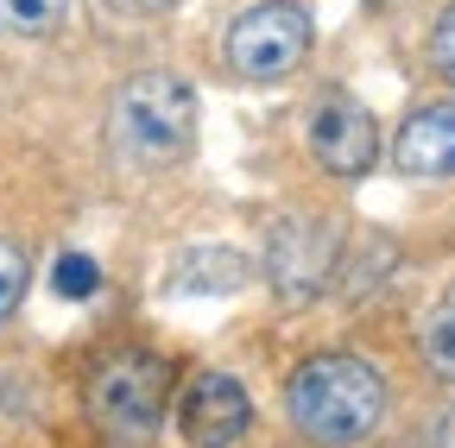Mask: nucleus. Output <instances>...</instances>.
I'll return each mask as SVG.
<instances>
[{"label": "nucleus", "instance_id": "nucleus-1", "mask_svg": "<svg viewBox=\"0 0 455 448\" xmlns=\"http://www.w3.org/2000/svg\"><path fill=\"white\" fill-rule=\"evenodd\" d=\"M291 429L316 448H361L386 417V379L355 354H316L284 385Z\"/></svg>", "mask_w": 455, "mask_h": 448}, {"label": "nucleus", "instance_id": "nucleus-10", "mask_svg": "<svg viewBox=\"0 0 455 448\" xmlns=\"http://www.w3.org/2000/svg\"><path fill=\"white\" fill-rule=\"evenodd\" d=\"M424 360H430L436 379L455 385V291H449V297L436 303V316L424 322Z\"/></svg>", "mask_w": 455, "mask_h": 448}, {"label": "nucleus", "instance_id": "nucleus-8", "mask_svg": "<svg viewBox=\"0 0 455 448\" xmlns=\"http://www.w3.org/2000/svg\"><path fill=\"white\" fill-rule=\"evenodd\" d=\"M392 164L405 177H455V101H430L398 127L392 139Z\"/></svg>", "mask_w": 455, "mask_h": 448}, {"label": "nucleus", "instance_id": "nucleus-11", "mask_svg": "<svg viewBox=\"0 0 455 448\" xmlns=\"http://www.w3.org/2000/svg\"><path fill=\"white\" fill-rule=\"evenodd\" d=\"M26 297V253L13 240H0V322H7Z\"/></svg>", "mask_w": 455, "mask_h": 448}, {"label": "nucleus", "instance_id": "nucleus-9", "mask_svg": "<svg viewBox=\"0 0 455 448\" xmlns=\"http://www.w3.org/2000/svg\"><path fill=\"white\" fill-rule=\"evenodd\" d=\"M70 20V0H0V38H51Z\"/></svg>", "mask_w": 455, "mask_h": 448}, {"label": "nucleus", "instance_id": "nucleus-3", "mask_svg": "<svg viewBox=\"0 0 455 448\" xmlns=\"http://www.w3.org/2000/svg\"><path fill=\"white\" fill-rule=\"evenodd\" d=\"M190 127H196V101L164 70H146L114 95V139L133 164H171L190 145Z\"/></svg>", "mask_w": 455, "mask_h": 448}, {"label": "nucleus", "instance_id": "nucleus-12", "mask_svg": "<svg viewBox=\"0 0 455 448\" xmlns=\"http://www.w3.org/2000/svg\"><path fill=\"white\" fill-rule=\"evenodd\" d=\"M51 285H57V297H95V285H101V271H95V259L70 253V259H57V271H51Z\"/></svg>", "mask_w": 455, "mask_h": 448}, {"label": "nucleus", "instance_id": "nucleus-6", "mask_svg": "<svg viewBox=\"0 0 455 448\" xmlns=\"http://www.w3.org/2000/svg\"><path fill=\"white\" fill-rule=\"evenodd\" d=\"M247 423H253V405H247L241 379H228V373H203L178 405V429L190 448H235L247 436Z\"/></svg>", "mask_w": 455, "mask_h": 448}, {"label": "nucleus", "instance_id": "nucleus-5", "mask_svg": "<svg viewBox=\"0 0 455 448\" xmlns=\"http://www.w3.org/2000/svg\"><path fill=\"white\" fill-rule=\"evenodd\" d=\"M310 152H316V164H323L329 177H367V164L379 152L373 114H367L361 101H348V95L316 101V114H310Z\"/></svg>", "mask_w": 455, "mask_h": 448}, {"label": "nucleus", "instance_id": "nucleus-13", "mask_svg": "<svg viewBox=\"0 0 455 448\" xmlns=\"http://www.w3.org/2000/svg\"><path fill=\"white\" fill-rule=\"evenodd\" d=\"M430 70L455 89V7H443V20L430 26Z\"/></svg>", "mask_w": 455, "mask_h": 448}, {"label": "nucleus", "instance_id": "nucleus-4", "mask_svg": "<svg viewBox=\"0 0 455 448\" xmlns=\"http://www.w3.org/2000/svg\"><path fill=\"white\" fill-rule=\"evenodd\" d=\"M310 51V13L298 0H259L228 26V64L247 83H278L304 64Z\"/></svg>", "mask_w": 455, "mask_h": 448}, {"label": "nucleus", "instance_id": "nucleus-2", "mask_svg": "<svg viewBox=\"0 0 455 448\" xmlns=\"http://www.w3.org/2000/svg\"><path fill=\"white\" fill-rule=\"evenodd\" d=\"M164 411H171V360L127 348L89 373V423L108 442H127V448L152 442Z\"/></svg>", "mask_w": 455, "mask_h": 448}, {"label": "nucleus", "instance_id": "nucleus-14", "mask_svg": "<svg viewBox=\"0 0 455 448\" xmlns=\"http://www.w3.org/2000/svg\"><path fill=\"white\" fill-rule=\"evenodd\" d=\"M108 7H121V13H158V7H171V0H108Z\"/></svg>", "mask_w": 455, "mask_h": 448}, {"label": "nucleus", "instance_id": "nucleus-7", "mask_svg": "<svg viewBox=\"0 0 455 448\" xmlns=\"http://www.w3.org/2000/svg\"><path fill=\"white\" fill-rule=\"evenodd\" d=\"M335 265V228L329 221H278L272 228V278L284 297L316 291Z\"/></svg>", "mask_w": 455, "mask_h": 448}, {"label": "nucleus", "instance_id": "nucleus-15", "mask_svg": "<svg viewBox=\"0 0 455 448\" xmlns=\"http://www.w3.org/2000/svg\"><path fill=\"white\" fill-rule=\"evenodd\" d=\"M436 448H455V411H449V417L436 423Z\"/></svg>", "mask_w": 455, "mask_h": 448}]
</instances>
